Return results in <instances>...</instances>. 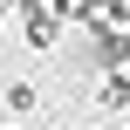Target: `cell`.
Listing matches in <instances>:
<instances>
[{
    "label": "cell",
    "instance_id": "6da1fadb",
    "mask_svg": "<svg viewBox=\"0 0 130 130\" xmlns=\"http://www.w3.org/2000/svg\"><path fill=\"white\" fill-rule=\"evenodd\" d=\"M21 21H27V41H34L41 55L62 41V14H55V7H21Z\"/></svg>",
    "mask_w": 130,
    "mask_h": 130
},
{
    "label": "cell",
    "instance_id": "7a4b0ae2",
    "mask_svg": "<svg viewBox=\"0 0 130 130\" xmlns=\"http://www.w3.org/2000/svg\"><path fill=\"white\" fill-rule=\"evenodd\" d=\"M7 110H21V117L41 110V89H34V82H7Z\"/></svg>",
    "mask_w": 130,
    "mask_h": 130
}]
</instances>
